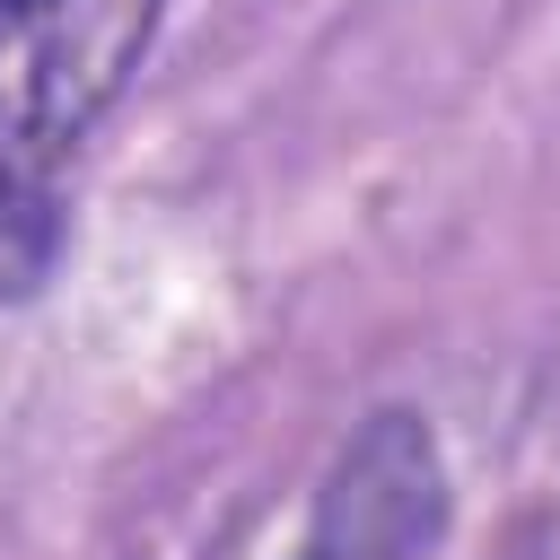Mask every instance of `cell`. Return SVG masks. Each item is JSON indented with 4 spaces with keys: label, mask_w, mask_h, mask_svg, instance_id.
I'll return each instance as SVG.
<instances>
[{
    "label": "cell",
    "mask_w": 560,
    "mask_h": 560,
    "mask_svg": "<svg viewBox=\"0 0 560 560\" xmlns=\"http://www.w3.org/2000/svg\"><path fill=\"white\" fill-rule=\"evenodd\" d=\"M149 0H0V298L35 289L61 245V158L114 88Z\"/></svg>",
    "instance_id": "1"
},
{
    "label": "cell",
    "mask_w": 560,
    "mask_h": 560,
    "mask_svg": "<svg viewBox=\"0 0 560 560\" xmlns=\"http://www.w3.org/2000/svg\"><path fill=\"white\" fill-rule=\"evenodd\" d=\"M446 455H438V429L402 402L368 411L341 455L324 464L315 481V508H306V534L289 560H429L446 542Z\"/></svg>",
    "instance_id": "2"
}]
</instances>
